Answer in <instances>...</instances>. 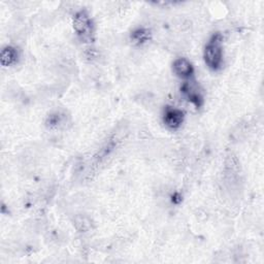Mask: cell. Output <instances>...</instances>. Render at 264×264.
I'll list each match as a JSON object with an SVG mask.
<instances>
[{
  "label": "cell",
  "mask_w": 264,
  "mask_h": 264,
  "mask_svg": "<svg viewBox=\"0 0 264 264\" xmlns=\"http://www.w3.org/2000/svg\"><path fill=\"white\" fill-rule=\"evenodd\" d=\"M173 70L181 78H189L194 72L191 62L186 58L177 59L173 64Z\"/></svg>",
  "instance_id": "cell-4"
},
{
  "label": "cell",
  "mask_w": 264,
  "mask_h": 264,
  "mask_svg": "<svg viewBox=\"0 0 264 264\" xmlns=\"http://www.w3.org/2000/svg\"><path fill=\"white\" fill-rule=\"evenodd\" d=\"M75 225L78 226V225H83V230H87L88 227H89V222H86L84 218H81V219H77L75 221Z\"/></svg>",
  "instance_id": "cell-9"
},
{
  "label": "cell",
  "mask_w": 264,
  "mask_h": 264,
  "mask_svg": "<svg viewBox=\"0 0 264 264\" xmlns=\"http://www.w3.org/2000/svg\"><path fill=\"white\" fill-rule=\"evenodd\" d=\"M163 122L170 129H178L184 122V113L179 109L167 107L164 110Z\"/></svg>",
  "instance_id": "cell-3"
},
{
  "label": "cell",
  "mask_w": 264,
  "mask_h": 264,
  "mask_svg": "<svg viewBox=\"0 0 264 264\" xmlns=\"http://www.w3.org/2000/svg\"><path fill=\"white\" fill-rule=\"evenodd\" d=\"M183 91H184V93L185 95L187 96V98L193 103L195 104L196 107H200L201 103H202V97L201 95L199 94V92L194 90L192 87H190L189 85H186V86H184L183 88Z\"/></svg>",
  "instance_id": "cell-6"
},
{
  "label": "cell",
  "mask_w": 264,
  "mask_h": 264,
  "mask_svg": "<svg viewBox=\"0 0 264 264\" xmlns=\"http://www.w3.org/2000/svg\"><path fill=\"white\" fill-rule=\"evenodd\" d=\"M63 122V118L60 114H54V115H51L49 117V120H48V125L50 127H59L61 125V123Z\"/></svg>",
  "instance_id": "cell-8"
},
{
  "label": "cell",
  "mask_w": 264,
  "mask_h": 264,
  "mask_svg": "<svg viewBox=\"0 0 264 264\" xmlns=\"http://www.w3.org/2000/svg\"><path fill=\"white\" fill-rule=\"evenodd\" d=\"M204 61L210 69L217 70L223 63V48L222 36L217 33L210 37L204 49Z\"/></svg>",
  "instance_id": "cell-1"
},
{
  "label": "cell",
  "mask_w": 264,
  "mask_h": 264,
  "mask_svg": "<svg viewBox=\"0 0 264 264\" xmlns=\"http://www.w3.org/2000/svg\"><path fill=\"white\" fill-rule=\"evenodd\" d=\"M73 28L82 41L91 42L92 37H93L94 26L90 15L86 10H80L74 15Z\"/></svg>",
  "instance_id": "cell-2"
},
{
  "label": "cell",
  "mask_w": 264,
  "mask_h": 264,
  "mask_svg": "<svg viewBox=\"0 0 264 264\" xmlns=\"http://www.w3.org/2000/svg\"><path fill=\"white\" fill-rule=\"evenodd\" d=\"M149 38H150V32L144 28H138L131 34V41L137 45L148 42Z\"/></svg>",
  "instance_id": "cell-7"
},
{
  "label": "cell",
  "mask_w": 264,
  "mask_h": 264,
  "mask_svg": "<svg viewBox=\"0 0 264 264\" xmlns=\"http://www.w3.org/2000/svg\"><path fill=\"white\" fill-rule=\"evenodd\" d=\"M18 52L14 47L6 46L1 50V53H0V63H1V65L4 66V67L14 65L18 61Z\"/></svg>",
  "instance_id": "cell-5"
}]
</instances>
